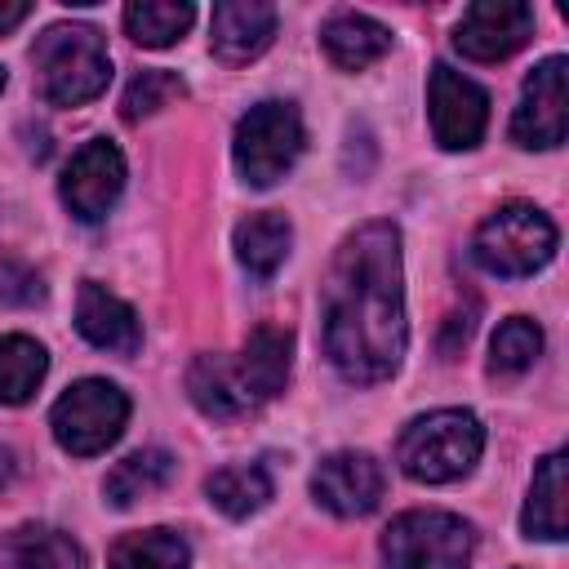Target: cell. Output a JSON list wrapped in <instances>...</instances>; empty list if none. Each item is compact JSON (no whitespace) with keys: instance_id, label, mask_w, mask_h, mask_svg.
I'll return each mask as SVG.
<instances>
[{"instance_id":"7c38bea8","label":"cell","mask_w":569,"mask_h":569,"mask_svg":"<svg viewBox=\"0 0 569 569\" xmlns=\"http://www.w3.org/2000/svg\"><path fill=\"white\" fill-rule=\"evenodd\" d=\"M533 36V9L520 0H480L462 13L453 44L471 62H498L511 58Z\"/></svg>"},{"instance_id":"f546056e","label":"cell","mask_w":569,"mask_h":569,"mask_svg":"<svg viewBox=\"0 0 569 569\" xmlns=\"http://www.w3.org/2000/svg\"><path fill=\"white\" fill-rule=\"evenodd\" d=\"M13 471H18V462H13V449H4V445H0V489L13 480Z\"/></svg>"},{"instance_id":"cb8c5ba5","label":"cell","mask_w":569,"mask_h":569,"mask_svg":"<svg viewBox=\"0 0 569 569\" xmlns=\"http://www.w3.org/2000/svg\"><path fill=\"white\" fill-rule=\"evenodd\" d=\"M49 369V356L27 333H0V405H27Z\"/></svg>"},{"instance_id":"484cf974","label":"cell","mask_w":569,"mask_h":569,"mask_svg":"<svg viewBox=\"0 0 569 569\" xmlns=\"http://www.w3.org/2000/svg\"><path fill=\"white\" fill-rule=\"evenodd\" d=\"M542 351V329L529 320V316H511L498 325L493 342H489V373H525Z\"/></svg>"},{"instance_id":"ffe728a7","label":"cell","mask_w":569,"mask_h":569,"mask_svg":"<svg viewBox=\"0 0 569 569\" xmlns=\"http://www.w3.org/2000/svg\"><path fill=\"white\" fill-rule=\"evenodd\" d=\"M289 240H293V227L284 213H249L236 227V258L249 276L271 280L289 253Z\"/></svg>"},{"instance_id":"ac0fdd59","label":"cell","mask_w":569,"mask_h":569,"mask_svg":"<svg viewBox=\"0 0 569 569\" xmlns=\"http://www.w3.org/2000/svg\"><path fill=\"white\" fill-rule=\"evenodd\" d=\"M0 569H84V551L53 525H18L0 538Z\"/></svg>"},{"instance_id":"603a6c76","label":"cell","mask_w":569,"mask_h":569,"mask_svg":"<svg viewBox=\"0 0 569 569\" xmlns=\"http://www.w3.org/2000/svg\"><path fill=\"white\" fill-rule=\"evenodd\" d=\"M187 565H191V547L173 529L124 533L107 556V569H187Z\"/></svg>"},{"instance_id":"e0dca14e","label":"cell","mask_w":569,"mask_h":569,"mask_svg":"<svg viewBox=\"0 0 569 569\" xmlns=\"http://www.w3.org/2000/svg\"><path fill=\"white\" fill-rule=\"evenodd\" d=\"M569 458L565 453H547L533 471V485H529V498H525V511H520V529L529 538H542V542H560L565 529H569V507H565V493H569Z\"/></svg>"},{"instance_id":"4dcf8cb0","label":"cell","mask_w":569,"mask_h":569,"mask_svg":"<svg viewBox=\"0 0 569 569\" xmlns=\"http://www.w3.org/2000/svg\"><path fill=\"white\" fill-rule=\"evenodd\" d=\"M0 89H4V67H0Z\"/></svg>"},{"instance_id":"5b68a950","label":"cell","mask_w":569,"mask_h":569,"mask_svg":"<svg viewBox=\"0 0 569 569\" xmlns=\"http://www.w3.org/2000/svg\"><path fill=\"white\" fill-rule=\"evenodd\" d=\"M129 422V396L107 382V378H80L71 382L53 409H49V427H53V440L76 453V458H93L102 453L107 445L120 440Z\"/></svg>"},{"instance_id":"ba28073f","label":"cell","mask_w":569,"mask_h":569,"mask_svg":"<svg viewBox=\"0 0 569 569\" xmlns=\"http://www.w3.org/2000/svg\"><path fill=\"white\" fill-rule=\"evenodd\" d=\"M427 116H431V133L445 151H467L485 138L489 124V93L458 76L453 67L436 62L431 80H427Z\"/></svg>"},{"instance_id":"4316f807","label":"cell","mask_w":569,"mask_h":569,"mask_svg":"<svg viewBox=\"0 0 569 569\" xmlns=\"http://www.w3.org/2000/svg\"><path fill=\"white\" fill-rule=\"evenodd\" d=\"M182 93H187V84H182L173 71L151 67V71H142V76L129 80V89H124V98H120V116H124V120L156 116L160 107H169V102L182 98Z\"/></svg>"},{"instance_id":"83f0119b","label":"cell","mask_w":569,"mask_h":569,"mask_svg":"<svg viewBox=\"0 0 569 569\" xmlns=\"http://www.w3.org/2000/svg\"><path fill=\"white\" fill-rule=\"evenodd\" d=\"M0 302H9V307L44 302V276L22 253H9V249H0Z\"/></svg>"},{"instance_id":"d6986e66","label":"cell","mask_w":569,"mask_h":569,"mask_svg":"<svg viewBox=\"0 0 569 569\" xmlns=\"http://www.w3.org/2000/svg\"><path fill=\"white\" fill-rule=\"evenodd\" d=\"M320 44L329 53L333 67L342 71H365L369 62H378L387 49H391V31L382 22H373L369 13H356V9H342L333 13L325 27H320Z\"/></svg>"},{"instance_id":"277c9868","label":"cell","mask_w":569,"mask_h":569,"mask_svg":"<svg viewBox=\"0 0 569 569\" xmlns=\"http://www.w3.org/2000/svg\"><path fill=\"white\" fill-rule=\"evenodd\" d=\"M560 231L556 222L529 204V200H507L498 204L471 236V262L489 276H533L556 258Z\"/></svg>"},{"instance_id":"3957f363","label":"cell","mask_w":569,"mask_h":569,"mask_svg":"<svg viewBox=\"0 0 569 569\" xmlns=\"http://www.w3.org/2000/svg\"><path fill=\"white\" fill-rule=\"evenodd\" d=\"M485 449V427L471 409H431L413 418L396 440V462L418 485L462 480Z\"/></svg>"},{"instance_id":"30bf717a","label":"cell","mask_w":569,"mask_h":569,"mask_svg":"<svg viewBox=\"0 0 569 569\" xmlns=\"http://www.w3.org/2000/svg\"><path fill=\"white\" fill-rule=\"evenodd\" d=\"M565 80H569V62L560 53L542 58L520 89V107L511 116V142L516 147H560L565 129H569V107H565Z\"/></svg>"},{"instance_id":"8fae6325","label":"cell","mask_w":569,"mask_h":569,"mask_svg":"<svg viewBox=\"0 0 569 569\" xmlns=\"http://www.w3.org/2000/svg\"><path fill=\"white\" fill-rule=\"evenodd\" d=\"M382 489H387V476H382L378 458L356 453V449L329 453V458H320V467L311 471V498H316L325 511L342 516V520L369 516V511L382 502Z\"/></svg>"},{"instance_id":"f1b7e54d","label":"cell","mask_w":569,"mask_h":569,"mask_svg":"<svg viewBox=\"0 0 569 569\" xmlns=\"http://www.w3.org/2000/svg\"><path fill=\"white\" fill-rule=\"evenodd\" d=\"M27 18H31V4L27 0H0V36H9Z\"/></svg>"},{"instance_id":"9a60e30c","label":"cell","mask_w":569,"mask_h":569,"mask_svg":"<svg viewBox=\"0 0 569 569\" xmlns=\"http://www.w3.org/2000/svg\"><path fill=\"white\" fill-rule=\"evenodd\" d=\"M187 396L204 418H240L258 409L253 391L236 369V356H196L187 369Z\"/></svg>"},{"instance_id":"52a82bcc","label":"cell","mask_w":569,"mask_h":569,"mask_svg":"<svg viewBox=\"0 0 569 569\" xmlns=\"http://www.w3.org/2000/svg\"><path fill=\"white\" fill-rule=\"evenodd\" d=\"M476 533L453 511H405L382 533L391 569H471Z\"/></svg>"},{"instance_id":"5bb4252c","label":"cell","mask_w":569,"mask_h":569,"mask_svg":"<svg viewBox=\"0 0 569 569\" xmlns=\"http://www.w3.org/2000/svg\"><path fill=\"white\" fill-rule=\"evenodd\" d=\"M276 36V9L262 0H222L209 18V44L222 62H253Z\"/></svg>"},{"instance_id":"2e32d148","label":"cell","mask_w":569,"mask_h":569,"mask_svg":"<svg viewBox=\"0 0 569 569\" xmlns=\"http://www.w3.org/2000/svg\"><path fill=\"white\" fill-rule=\"evenodd\" d=\"M289 365H293V333L280 329V325H258L244 338L240 356H236V369H240V378H244V387L253 391L258 405H267L284 391Z\"/></svg>"},{"instance_id":"4fadbf2b","label":"cell","mask_w":569,"mask_h":569,"mask_svg":"<svg viewBox=\"0 0 569 569\" xmlns=\"http://www.w3.org/2000/svg\"><path fill=\"white\" fill-rule=\"evenodd\" d=\"M76 329L84 342H93L98 351H111V356H133L142 347L138 311L129 302H120L116 293H107L98 280H84L76 293Z\"/></svg>"},{"instance_id":"44dd1931","label":"cell","mask_w":569,"mask_h":569,"mask_svg":"<svg viewBox=\"0 0 569 569\" xmlns=\"http://www.w3.org/2000/svg\"><path fill=\"white\" fill-rule=\"evenodd\" d=\"M169 480H173V453H169V449H138V453L120 458V462L107 471L102 493H107L111 507H133L138 498L164 489Z\"/></svg>"},{"instance_id":"6da1fadb","label":"cell","mask_w":569,"mask_h":569,"mask_svg":"<svg viewBox=\"0 0 569 569\" xmlns=\"http://www.w3.org/2000/svg\"><path fill=\"white\" fill-rule=\"evenodd\" d=\"M325 356L347 382H382L400 369L405 329V276L400 231L391 222L356 227L333 253L325 298Z\"/></svg>"},{"instance_id":"d4e9b609","label":"cell","mask_w":569,"mask_h":569,"mask_svg":"<svg viewBox=\"0 0 569 569\" xmlns=\"http://www.w3.org/2000/svg\"><path fill=\"white\" fill-rule=\"evenodd\" d=\"M196 22V9L182 0H138V4H124V31L133 44L142 49H169L187 36V27Z\"/></svg>"},{"instance_id":"7402d4cb","label":"cell","mask_w":569,"mask_h":569,"mask_svg":"<svg viewBox=\"0 0 569 569\" xmlns=\"http://www.w3.org/2000/svg\"><path fill=\"white\" fill-rule=\"evenodd\" d=\"M204 493L209 502L231 516V520H244L253 511H262L271 502V476L262 462H236V467H222L204 480Z\"/></svg>"},{"instance_id":"9c48e42d","label":"cell","mask_w":569,"mask_h":569,"mask_svg":"<svg viewBox=\"0 0 569 569\" xmlns=\"http://www.w3.org/2000/svg\"><path fill=\"white\" fill-rule=\"evenodd\" d=\"M124 191V156L111 138H89L62 169L58 196L76 222H98Z\"/></svg>"},{"instance_id":"8992f818","label":"cell","mask_w":569,"mask_h":569,"mask_svg":"<svg viewBox=\"0 0 569 569\" xmlns=\"http://www.w3.org/2000/svg\"><path fill=\"white\" fill-rule=\"evenodd\" d=\"M302 142H307V133H302L298 107L271 98L240 116L231 156L249 187H271L276 178H284L293 169V160L302 156Z\"/></svg>"},{"instance_id":"7a4b0ae2","label":"cell","mask_w":569,"mask_h":569,"mask_svg":"<svg viewBox=\"0 0 569 569\" xmlns=\"http://www.w3.org/2000/svg\"><path fill=\"white\" fill-rule=\"evenodd\" d=\"M40 98L53 107L93 102L111 80V53L98 27L89 22H58L31 44Z\"/></svg>"}]
</instances>
